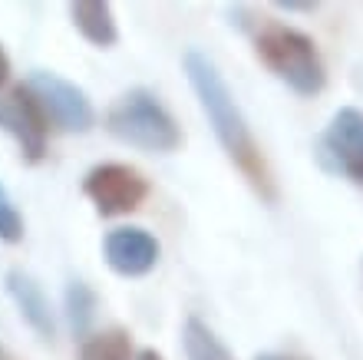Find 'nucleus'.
<instances>
[{
    "label": "nucleus",
    "mask_w": 363,
    "mask_h": 360,
    "mask_svg": "<svg viewBox=\"0 0 363 360\" xmlns=\"http://www.w3.org/2000/svg\"><path fill=\"white\" fill-rule=\"evenodd\" d=\"M182 67H185V76H189L195 96H199L201 113H205L208 126L215 129V136H218V143L225 149V156L231 159V165L248 179V185L258 192L261 199L274 202L277 185H274V175H271V165L264 159L255 133H251V126L245 119V113H241L231 86L225 83L221 70L215 67V60L191 47V50H185Z\"/></svg>",
    "instance_id": "nucleus-1"
},
{
    "label": "nucleus",
    "mask_w": 363,
    "mask_h": 360,
    "mask_svg": "<svg viewBox=\"0 0 363 360\" xmlns=\"http://www.w3.org/2000/svg\"><path fill=\"white\" fill-rule=\"evenodd\" d=\"M251 43H255V57L297 96H317L327 86L324 57L304 30L268 20L255 27Z\"/></svg>",
    "instance_id": "nucleus-2"
},
{
    "label": "nucleus",
    "mask_w": 363,
    "mask_h": 360,
    "mask_svg": "<svg viewBox=\"0 0 363 360\" xmlns=\"http://www.w3.org/2000/svg\"><path fill=\"white\" fill-rule=\"evenodd\" d=\"M106 133L119 143L133 146L143 152H175L182 146V129L175 116L165 109V103L152 89L135 86L123 93L109 109H106Z\"/></svg>",
    "instance_id": "nucleus-3"
},
{
    "label": "nucleus",
    "mask_w": 363,
    "mask_h": 360,
    "mask_svg": "<svg viewBox=\"0 0 363 360\" xmlns=\"http://www.w3.org/2000/svg\"><path fill=\"white\" fill-rule=\"evenodd\" d=\"M83 195L93 202L96 215L119 218L143 209L149 199V179L125 162H99L83 175Z\"/></svg>",
    "instance_id": "nucleus-4"
},
{
    "label": "nucleus",
    "mask_w": 363,
    "mask_h": 360,
    "mask_svg": "<svg viewBox=\"0 0 363 360\" xmlns=\"http://www.w3.org/2000/svg\"><path fill=\"white\" fill-rule=\"evenodd\" d=\"M23 83L37 96V103L43 106L53 129H60V133H89L96 126V106L83 86L69 83V80H63L60 73H50V70H30Z\"/></svg>",
    "instance_id": "nucleus-5"
},
{
    "label": "nucleus",
    "mask_w": 363,
    "mask_h": 360,
    "mask_svg": "<svg viewBox=\"0 0 363 360\" xmlns=\"http://www.w3.org/2000/svg\"><path fill=\"white\" fill-rule=\"evenodd\" d=\"M0 129H7L13 136V143L20 146V159L27 165L43 162L53 126H50L43 106L37 103V96L30 93L27 83H17L7 99L0 103Z\"/></svg>",
    "instance_id": "nucleus-6"
},
{
    "label": "nucleus",
    "mask_w": 363,
    "mask_h": 360,
    "mask_svg": "<svg viewBox=\"0 0 363 360\" xmlns=\"http://www.w3.org/2000/svg\"><path fill=\"white\" fill-rule=\"evenodd\" d=\"M103 258L119 278H145L159 265L162 245L152 231L139 225H123L103 238Z\"/></svg>",
    "instance_id": "nucleus-7"
},
{
    "label": "nucleus",
    "mask_w": 363,
    "mask_h": 360,
    "mask_svg": "<svg viewBox=\"0 0 363 360\" xmlns=\"http://www.w3.org/2000/svg\"><path fill=\"white\" fill-rule=\"evenodd\" d=\"M324 152L347 179L363 185V113L354 106H344L330 116L324 133Z\"/></svg>",
    "instance_id": "nucleus-8"
},
{
    "label": "nucleus",
    "mask_w": 363,
    "mask_h": 360,
    "mask_svg": "<svg viewBox=\"0 0 363 360\" xmlns=\"http://www.w3.org/2000/svg\"><path fill=\"white\" fill-rule=\"evenodd\" d=\"M4 285H7V294L13 298V304H17L20 317H23L43 341H53V337H57V314H53V304H50L47 291L40 288L37 278L27 275L23 268H10L7 275H4Z\"/></svg>",
    "instance_id": "nucleus-9"
},
{
    "label": "nucleus",
    "mask_w": 363,
    "mask_h": 360,
    "mask_svg": "<svg viewBox=\"0 0 363 360\" xmlns=\"http://www.w3.org/2000/svg\"><path fill=\"white\" fill-rule=\"evenodd\" d=\"M69 20L83 33V40H89L93 47L109 50L119 43L113 4H106V0H77V4H69Z\"/></svg>",
    "instance_id": "nucleus-10"
},
{
    "label": "nucleus",
    "mask_w": 363,
    "mask_h": 360,
    "mask_svg": "<svg viewBox=\"0 0 363 360\" xmlns=\"http://www.w3.org/2000/svg\"><path fill=\"white\" fill-rule=\"evenodd\" d=\"M182 347H185V360H235V354L221 344L218 334L195 314L182 324Z\"/></svg>",
    "instance_id": "nucleus-11"
},
{
    "label": "nucleus",
    "mask_w": 363,
    "mask_h": 360,
    "mask_svg": "<svg viewBox=\"0 0 363 360\" xmlns=\"http://www.w3.org/2000/svg\"><path fill=\"white\" fill-rule=\"evenodd\" d=\"M63 307H67V321L79 341L89 337V327L96 321V291L86 281H69L63 294Z\"/></svg>",
    "instance_id": "nucleus-12"
},
{
    "label": "nucleus",
    "mask_w": 363,
    "mask_h": 360,
    "mask_svg": "<svg viewBox=\"0 0 363 360\" xmlns=\"http://www.w3.org/2000/svg\"><path fill=\"white\" fill-rule=\"evenodd\" d=\"M79 360H135L133 337L119 327L89 334L86 341H79Z\"/></svg>",
    "instance_id": "nucleus-13"
},
{
    "label": "nucleus",
    "mask_w": 363,
    "mask_h": 360,
    "mask_svg": "<svg viewBox=\"0 0 363 360\" xmlns=\"http://www.w3.org/2000/svg\"><path fill=\"white\" fill-rule=\"evenodd\" d=\"M23 235H27L23 215H20V209L13 205V199H10L7 185L0 182V241H4V245H20Z\"/></svg>",
    "instance_id": "nucleus-14"
},
{
    "label": "nucleus",
    "mask_w": 363,
    "mask_h": 360,
    "mask_svg": "<svg viewBox=\"0 0 363 360\" xmlns=\"http://www.w3.org/2000/svg\"><path fill=\"white\" fill-rule=\"evenodd\" d=\"M10 83V57H7V50L0 47V89ZM4 103V99H0Z\"/></svg>",
    "instance_id": "nucleus-15"
},
{
    "label": "nucleus",
    "mask_w": 363,
    "mask_h": 360,
    "mask_svg": "<svg viewBox=\"0 0 363 360\" xmlns=\"http://www.w3.org/2000/svg\"><path fill=\"white\" fill-rule=\"evenodd\" d=\"M277 7H281V10H314L317 4H297V0H281Z\"/></svg>",
    "instance_id": "nucleus-16"
},
{
    "label": "nucleus",
    "mask_w": 363,
    "mask_h": 360,
    "mask_svg": "<svg viewBox=\"0 0 363 360\" xmlns=\"http://www.w3.org/2000/svg\"><path fill=\"white\" fill-rule=\"evenodd\" d=\"M255 360H304V357H294V354H258Z\"/></svg>",
    "instance_id": "nucleus-17"
},
{
    "label": "nucleus",
    "mask_w": 363,
    "mask_h": 360,
    "mask_svg": "<svg viewBox=\"0 0 363 360\" xmlns=\"http://www.w3.org/2000/svg\"><path fill=\"white\" fill-rule=\"evenodd\" d=\"M135 360H165V357H162L159 351H152V347H145V351L135 354Z\"/></svg>",
    "instance_id": "nucleus-18"
},
{
    "label": "nucleus",
    "mask_w": 363,
    "mask_h": 360,
    "mask_svg": "<svg viewBox=\"0 0 363 360\" xmlns=\"http://www.w3.org/2000/svg\"><path fill=\"white\" fill-rule=\"evenodd\" d=\"M0 360H7V357H4V351H0Z\"/></svg>",
    "instance_id": "nucleus-19"
}]
</instances>
